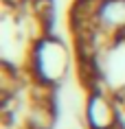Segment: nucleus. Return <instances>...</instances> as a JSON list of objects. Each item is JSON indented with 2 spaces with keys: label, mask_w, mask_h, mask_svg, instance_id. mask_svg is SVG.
I'll return each instance as SVG.
<instances>
[{
  "label": "nucleus",
  "mask_w": 125,
  "mask_h": 129,
  "mask_svg": "<svg viewBox=\"0 0 125 129\" xmlns=\"http://www.w3.org/2000/svg\"><path fill=\"white\" fill-rule=\"evenodd\" d=\"M5 5L9 9H22V7H29L31 0H5Z\"/></svg>",
  "instance_id": "obj_4"
},
{
  "label": "nucleus",
  "mask_w": 125,
  "mask_h": 129,
  "mask_svg": "<svg viewBox=\"0 0 125 129\" xmlns=\"http://www.w3.org/2000/svg\"><path fill=\"white\" fill-rule=\"evenodd\" d=\"M70 68V50L59 37L51 33L40 35L31 42L27 53V70L35 85L55 88Z\"/></svg>",
  "instance_id": "obj_1"
},
{
  "label": "nucleus",
  "mask_w": 125,
  "mask_h": 129,
  "mask_svg": "<svg viewBox=\"0 0 125 129\" xmlns=\"http://www.w3.org/2000/svg\"><path fill=\"white\" fill-rule=\"evenodd\" d=\"M118 105L101 88H90L83 105V120L88 129H110L118 125Z\"/></svg>",
  "instance_id": "obj_2"
},
{
  "label": "nucleus",
  "mask_w": 125,
  "mask_h": 129,
  "mask_svg": "<svg viewBox=\"0 0 125 129\" xmlns=\"http://www.w3.org/2000/svg\"><path fill=\"white\" fill-rule=\"evenodd\" d=\"M92 24L103 40L125 37V0H99Z\"/></svg>",
  "instance_id": "obj_3"
},
{
  "label": "nucleus",
  "mask_w": 125,
  "mask_h": 129,
  "mask_svg": "<svg viewBox=\"0 0 125 129\" xmlns=\"http://www.w3.org/2000/svg\"><path fill=\"white\" fill-rule=\"evenodd\" d=\"M110 129H123V127H121V125H114V127H110Z\"/></svg>",
  "instance_id": "obj_5"
}]
</instances>
